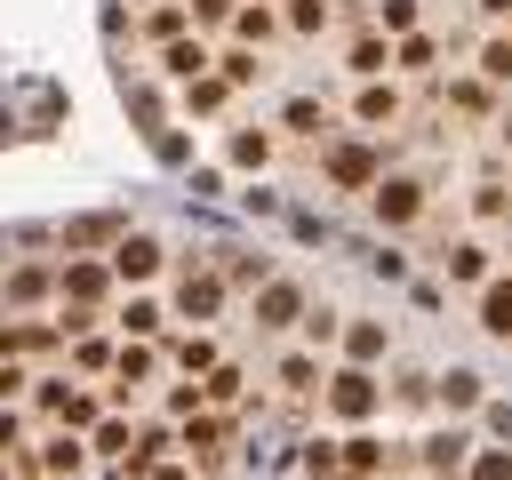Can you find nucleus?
<instances>
[{"label":"nucleus","mask_w":512,"mask_h":480,"mask_svg":"<svg viewBox=\"0 0 512 480\" xmlns=\"http://www.w3.org/2000/svg\"><path fill=\"white\" fill-rule=\"evenodd\" d=\"M320 416H336V424H376V416H384V384H376V368L336 360L328 384H320Z\"/></svg>","instance_id":"nucleus-1"},{"label":"nucleus","mask_w":512,"mask_h":480,"mask_svg":"<svg viewBox=\"0 0 512 480\" xmlns=\"http://www.w3.org/2000/svg\"><path fill=\"white\" fill-rule=\"evenodd\" d=\"M232 304V280L208 264V248H192L184 256V272H176V320H192V328H208L216 312Z\"/></svg>","instance_id":"nucleus-2"},{"label":"nucleus","mask_w":512,"mask_h":480,"mask_svg":"<svg viewBox=\"0 0 512 480\" xmlns=\"http://www.w3.org/2000/svg\"><path fill=\"white\" fill-rule=\"evenodd\" d=\"M320 176H328L336 192H376V184H384V144L344 136V144H328V152H320Z\"/></svg>","instance_id":"nucleus-3"},{"label":"nucleus","mask_w":512,"mask_h":480,"mask_svg":"<svg viewBox=\"0 0 512 480\" xmlns=\"http://www.w3.org/2000/svg\"><path fill=\"white\" fill-rule=\"evenodd\" d=\"M472 448H480V424H464V416H448L440 432H424V440H416V472H440V480H464V464H472Z\"/></svg>","instance_id":"nucleus-4"},{"label":"nucleus","mask_w":512,"mask_h":480,"mask_svg":"<svg viewBox=\"0 0 512 480\" xmlns=\"http://www.w3.org/2000/svg\"><path fill=\"white\" fill-rule=\"evenodd\" d=\"M176 456H192V472H216V464L232 456V416H224V408L184 416V424H176Z\"/></svg>","instance_id":"nucleus-5"},{"label":"nucleus","mask_w":512,"mask_h":480,"mask_svg":"<svg viewBox=\"0 0 512 480\" xmlns=\"http://www.w3.org/2000/svg\"><path fill=\"white\" fill-rule=\"evenodd\" d=\"M112 296V256H56V304L96 312Z\"/></svg>","instance_id":"nucleus-6"},{"label":"nucleus","mask_w":512,"mask_h":480,"mask_svg":"<svg viewBox=\"0 0 512 480\" xmlns=\"http://www.w3.org/2000/svg\"><path fill=\"white\" fill-rule=\"evenodd\" d=\"M128 232V216L120 208H96V216H72V224H56V248L64 256H112V240Z\"/></svg>","instance_id":"nucleus-7"},{"label":"nucleus","mask_w":512,"mask_h":480,"mask_svg":"<svg viewBox=\"0 0 512 480\" xmlns=\"http://www.w3.org/2000/svg\"><path fill=\"white\" fill-rule=\"evenodd\" d=\"M160 264H168V248H160V232H136V224H128V232L112 240V280H128V288H144V280H152Z\"/></svg>","instance_id":"nucleus-8"},{"label":"nucleus","mask_w":512,"mask_h":480,"mask_svg":"<svg viewBox=\"0 0 512 480\" xmlns=\"http://www.w3.org/2000/svg\"><path fill=\"white\" fill-rule=\"evenodd\" d=\"M432 408L472 424V416L488 408V376H480V368H440V376H432Z\"/></svg>","instance_id":"nucleus-9"},{"label":"nucleus","mask_w":512,"mask_h":480,"mask_svg":"<svg viewBox=\"0 0 512 480\" xmlns=\"http://www.w3.org/2000/svg\"><path fill=\"white\" fill-rule=\"evenodd\" d=\"M368 216H376L384 232H400V224H416V216H424V184H416V176H384V184L368 192Z\"/></svg>","instance_id":"nucleus-10"},{"label":"nucleus","mask_w":512,"mask_h":480,"mask_svg":"<svg viewBox=\"0 0 512 480\" xmlns=\"http://www.w3.org/2000/svg\"><path fill=\"white\" fill-rule=\"evenodd\" d=\"M48 296H56V264H48V256H24V264H8V272H0V304H8V312L48 304Z\"/></svg>","instance_id":"nucleus-11"},{"label":"nucleus","mask_w":512,"mask_h":480,"mask_svg":"<svg viewBox=\"0 0 512 480\" xmlns=\"http://www.w3.org/2000/svg\"><path fill=\"white\" fill-rule=\"evenodd\" d=\"M248 312H256V328H296L304 320V288L288 272H272L264 288H248Z\"/></svg>","instance_id":"nucleus-12"},{"label":"nucleus","mask_w":512,"mask_h":480,"mask_svg":"<svg viewBox=\"0 0 512 480\" xmlns=\"http://www.w3.org/2000/svg\"><path fill=\"white\" fill-rule=\"evenodd\" d=\"M488 272H496L488 240H472V232H464V240H448V248H440V280H448V288H480Z\"/></svg>","instance_id":"nucleus-13"},{"label":"nucleus","mask_w":512,"mask_h":480,"mask_svg":"<svg viewBox=\"0 0 512 480\" xmlns=\"http://www.w3.org/2000/svg\"><path fill=\"white\" fill-rule=\"evenodd\" d=\"M40 464H48V480H80V472L96 464V448H88V432H64V424H48V440H40Z\"/></svg>","instance_id":"nucleus-14"},{"label":"nucleus","mask_w":512,"mask_h":480,"mask_svg":"<svg viewBox=\"0 0 512 480\" xmlns=\"http://www.w3.org/2000/svg\"><path fill=\"white\" fill-rule=\"evenodd\" d=\"M112 360H120V336H96V328H80V336H64V368L72 376H112Z\"/></svg>","instance_id":"nucleus-15"},{"label":"nucleus","mask_w":512,"mask_h":480,"mask_svg":"<svg viewBox=\"0 0 512 480\" xmlns=\"http://www.w3.org/2000/svg\"><path fill=\"white\" fill-rule=\"evenodd\" d=\"M272 384H280L288 400H320L328 368H320V352H304V344H296V352H280V360H272Z\"/></svg>","instance_id":"nucleus-16"},{"label":"nucleus","mask_w":512,"mask_h":480,"mask_svg":"<svg viewBox=\"0 0 512 480\" xmlns=\"http://www.w3.org/2000/svg\"><path fill=\"white\" fill-rule=\"evenodd\" d=\"M160 360H168L160 344H136V336H120V360H112V376H104V384H128V392H144V384L160 376Z\"/></svg>","instance_id":"nucleus-17"},{"label":"nucleus","mask_w":512,"mask_h":480,"mask_svg":"<svg viewBox=\"0 0 512 480\" xmlns=\"http://www.w3.org/2000/svg\"><path fill=\"white\" fill-rule=\"evenodd\" d=\"M480 336L512 344V272H488L480 280Z\"/></svg>","instance_id":"nucleus-18"},{"label":"nucleus","mask_w":512,"mask_h":480,"mask_svg":"<svg viewBox=\"0 0 512 480\" xmlns=\"http://www.w3.org/2000/svg\"><path fill=\"white\" fill-rule=\"evenodd\" d=\"M152 72L184 88V80H200V72H216V56H208V48H200V40L184 32V40H168V48H160V64H152Z\"/></svg>","instance_id":"nucleus-19"},{"label":"nucleus","mask_w":512,"mask_h":480,"mask_svg":"<svg viewBox=\"0 0 512 480\" xmlns=\"http://www.w3.org/2000/svg\"><path fill=\"white\" fill-rule=\"evenodd\" d=\"M344 72H352V80H384V72H392V40H384L376 24H368V32H352V48H344Z\"/></svg>","instance_id":"nucleus-20"},{"label":"nucleus","mask_w":512,"mask_h":480,"mask_svg":"<svg viewBox=\"0 0 512 480\" xmlns=\"http://www.w3.org/2000/svg\"><path fill=\"white\" fill-rule=\"evenodd\" d=\"M208 264H216L232 288H264V280H272V256H264V248H208Z\"/></svg>","instance_id":"nucleus-21"},{"label":"nucleus","mask_w":512,"mask_h":480,"mask_svg":"<svg viewBox=\"0 0 512 480\" xmlns=\"http://www.w3.org/2000/svg\"><path fill=\"white\" fill-rule=\"evenodd\" d=\"M336 352H344V360H360V368H376V360L392 352V328H384V320H344Z\"/></svg>","instance_id":"nucleus-22"},{"label":"nucleus","mask_w":512,"mask_h":480,"mask_svg":"<svg viewBox=\"0 0 512 480\" xmlns=\"http://www.w3.org/2000/svg\"><path fill=\"white\" fill-rule=\"evenodd\" d=\"M160 352H168V368H176V376H208V368H216V360H224V352H216V336H208V328H192V336H168V344H160Z\"/></svg>","instance_id":"nucleus-23"},{"label":"nucleus","mask_w":512,"mask_h":480,"mask_svg":"<svg viewBox=\"0 0 512 480\" xmlns=\"http://www.w3.org/2000/svg\"><path fill=\"white\" fill-rule=\"evenodd\" d=\"M352 120H360V128H392V120H400V88H392V80H360Z\"/></svg>","instance_id":"nucleus-24"},{"label":"nucleus","mask_w":512,"mask_h":480,"mask_svg":"<svg viewBox=\"0 0 512 480\" xmlns=\"http://www.w3.org/2000/svg\"><path fill=\"white\" fill-rule=\"evenodd\" d=\"M120 336L160 344V336H168V304H160V296H128V304H120Z\"/></svg>","instance_id":"nucleus-25"},{"label":"nucleus","mask_w":512,"mask_h":480,"mask_svg":"<svg viewBox=\"0 0 512 480\" xmlns=\"http://www.w3.org/2000/svg\"><path fill=\"white\" fill-rule=\"evenodd\" d=\"M280 136H312V144H320V136H328V104H320V96H288V104H280Z\"/></svg>","instance_id":"nucleus-26"},{"label":"nucleus","mask_w":512,"mask_h":480,"mask_svg":"<svg viewBox=\"0 0 512 480\" xmlns=\"http://www.w3.org/2000/svg\"><path fill=\"white\" fill-rule=\"evenodd\" d=\"M264 160H272V128H232L224 136V168H256L264 176Z\"/></svg>","instance_id":"nucleus-27"},{"label":"nucleus","mask_w":512,"mask_h":480,"mask_svg":"<svg viewBox=\"0 0 512 480\" xmlns=\"http://www.w3.org/2000/svg\"><path fill=\"white\" fill-rule=\"evenodd\" d=\"M200 384H208V408H248V368L240 360H216Z\"/></svg>","instance_id":"nucleus-28"},{"label":"nucleus","mask_w":512,"mask_h":480,"mask_svg":"<svg viewBox=\"0 0 512 480\" xmlns=\"http://www.w3.org/2000/svg\"><path fill=\"white\" fill-rule=\"evenodd\" d=\"M184 32H192V8H184V0H152V8H144V40L168 48V40H184Z\"/></svg>","instance_id":"nucleus-29"},{"label":"nucleus","mask_w":512,"mask_h":480,"mask_svg":"<svg viewBox=\"0 0 512 480\" xmlns=\"http://www.w3.org/2000/svg\"><path fill=\"white\" fill-rule=\"evenodd\" d=\"M280 32H288V24H280L264 0H256V8H232V40H240V48H264V40H280Z\"/></svg>","instance_id":"nucleus-30"},{"label":"nucleus","mask_w":512,"mask_h":480,"mask_svg":"<svg viewBox=\"0 0 512 480\" xmlns=\"http://www.w3.org/2000/svg\"><path fill=\"white\" fill-rule=\"evenodd\" d=\"M296 464H304V480H344V440H328V432H312Z\"/></svg>","instance_id":"nucleus-31"},{"label":"nucleus","mask_w":512,"mask_h":480,"mask_svg":"<svg viewBox=\"0 0 512 480\" xmlns=\"http://www.w3.org/2000/svg\"><path fill=\"white\" fill-rule=\"evenodd\" d=\"M472 72H480L488 88H512V32H488L480 56H472Z\"/></svg>","instance_id":"nucleus-32"},{"label":"nucleus","mask_w":512,"mask_h":480,"mask_svg":"<svg viewBox=\"0 0 512 480\" xmlns=\"http://www.w3.org/2000/svg\"><path fill=\"white\" fill-rule=\"evenodd\" d=\"M304 352H336V336H344V312H328V304H304Z\"/></svg>","instance_id":"nucleus-33"},{"label":"nucleus","mask_w":512,"mask_h":480,"mask_svg":"<svg viewBox=\"0 0 512 480\" xmlns=\"http://www.w3.org/2000/svg\"><path fill=\"white\" fill-rule=\"evenodd\" d=\"M88 448H96V456H104V464H120V456H128V448H136V424H128V416H104V424H96V432H88Z\"/></svg>","instance_id":"nucleus-34"},{"label":"nucleus","mask_w":512,"mask_h":480,"mask_svg":"<svg viewBox=\"0 0 512 480\" xmlns=\"http://www.w3.org/2000/svg\"><path fill=\"white\" fill-rule=\"evenodd\" d=\"M376 32H384V40L424 32V0H376Z\"/></svg>","instance_id":"nucleus-35"},{"label":"nucleus","mask_w":512,"mask_h":480,"mask_svg":"<svg viewBox=\"0 0 512 480\" xmlns=\"http://www.w3.org/2000/svg\"><path fill=\"white\" fill-rule=\"evenodd\" d=\"M432 56H440L432 32H400V40H392V72H432Z\"/></svg>","instance_id":"nucleus-36"},{"label":"nucleus","mask_w":512,"mask_h":480,"mask_svg":"<svg viewBox=\"0 0 512 480\" xmlns=\"http://www.w3.org/2000/svg\"><path fill=\"white\" fill-rule=\"evenodd\" d=\"M224 96H232V80H224V72H200V80H184V112H224Z\"/></svg>","instance_id":"nucleus-37"},{"label":"nucleus","mask_w":512,"mask_h":480,"mask_svg":"<svg viewBox=\"0 0 512 480\" xmlns=\"http://www.w3.org/2000/svg\"><path fill=\"white\" fill-rule=\"evenodd\" d=\"M64 392H72V368H64V376H32V424H56Z\"/></svg>","instance_id":"nucleus-38"},{"label":"nucleus","mask_w":512,"mask_h":480,"mask_svg":"<svg viewBox=\"0 0 512 480\" xmlns=\"http://www.w3.org/2000/svg\"><path fill=\"white\" fill-rule=\"evenodd\" d=\"M384 400H392V408H432V368H400Z\"/></svg>","instance_id":"nucleus-39"},{"label":"nucleus","mask_w":512,"mask_h":480,"mask_svg":"<svg viewBox=\"0 0 512 480\" xmlns=\"http://www.w3.org/2000/svg\"><path fill=\"white\" fill-rule=\"evenodd\" d=\"M160 408H168V416L184 424V416H200V408H208V384H200V376H176V384L160 392Z\"/></svg>","instance_id":"nucleus-40"},{"label":"nucleus","mask_w":512,"mask_h":480,"mask_svg":"<svg viewBox=\"0 0 512 480\" xmlns=\"http://www.w3.org/2000/svg\"><path fill=\"white\" fill-rule=\"evenodd\" d=\"M472 216H480V224H512V192H504L496 176H480V184H472Z\"/></svg>","instance_id":"nucleus-41"},{"label":"nucleus","mask_w":512,"mask_h":480,"mask_svg":"<svg viewBox=\"0 0 512 480\" xmlns=\"http://www.w3.org/2000/svg\"><path fill=\"white\" fill-rule=\"evenodd\" d=\"M328 16H336L328 0H288V8H280V24H288L296 40H312V32H328Z\"/></svg>","instance_id":"nucleus-42"},{"label":"nucleus","mask_w":512,"mask_h":480,"mask_svg":"<svg viewBox=\"0 0 512 480\" xmlns=\"http://www.w3.org/2000/svg\"><path fill=\"white\" fill-rule=\"evenodd\" d=\"M464 480H512V448L504 440H480L472 464H464Z\"/></svg>","instance_id":"nucleus-43"},{"label":"nucleus","mask_w":512,"mask_h":480,"mask_svg":"<svg viewBox=\"0 0 512 480\" xmlns=\"http://www.w3.org/2000/svg\"><path fill=\"white\" fill-rule=\"evenodd\" d=\"M216 72H224L232 88H256V80H264V56H256V48H224V56H216Z\"/></svg>","instance_id":"nucleus-44"},{"label":"nucleus","mask_w":512,"mask_h":480,"mask_svg":"<svg viewBox=\"0 0 512 480\" xmlns=\"http://www.w3.org/2000/svg\"><path fill=\"white\" fill-rule=\"evenodd\" d=\"M448 104H456V112H496V88L472 72V80H448Z\"/></svg>","instance_id":"nucleus-45"},{"label":"nucleus","mask_w":512,"mask_h":480,"mask_svg":"<svg viewBox=\"0 0 512 480\" xmlns=\"http://www.w3.org/2000/svg\"><path fill=\"white\" fill-rule=\"evenodd\" d=\"M184 192L192 200H224V168L216 160H184Z\"/></svg>","instance_id":"nucleus-46"},{"label":"nucleus","mask_w":512,"mask_h":480,"mask_svg":"<svg viewBox=\"0 0 512 480\" xmlns=\"http://www.w3.org/2000/svg\"><path fill=\"white\" fill-rule=\"evenodd\" d=\"M480 440H504L512 448V400H488L480 408Z\"/></svg>","instance_id":"nucleus-47"},{"label":"nucleus","mask_w":512,"mask_h":480,"mask_svg":"<svg viewBox=\"0 0 512 480\" xmlns=\"http://www.w3.org/2000/svg\"><path fill=\"white\" fill-rule=\"evenodd\" d=\"M240 208H248V216H280V192H272V184H240Z\"/></svg>","instance_id":"nucleus-48"},{"label":"nucleus","mask_w":512,"mask_h":480,"mask_svg":"<svg viewBox=\"0 0 512 480\" xmlns=\"http://www.w3.org/2000/svg\"><path fill=\"white\" fill-rule=\"evenodd\" d=\"M368 272H376V280H392V288H400V280H408V256H400V248H376V256H368Z\"/></svg>","instance_id":"nucleus-49"},{"label":"nucleus","mask_w":512,"mask_h":480,"mask_svg":"<svg viewBox=\"0 0 512 480\" xmlns=\"http://www.w3.org/2000/svg\"><path fill=\"white\" fill-rule=\"evenodd\" d=\"M32 392V368L24 360H0V400H24Z\"/></svg>","instance_id":"nucleus-50"},{"label":"nucleus","mask_w":512,"mask_h":480,"mask_svg":"<svg viewBox=\"0 0 512 480\" xmlns=\"http://www.w3.org/2000/svg\"><path fill=\"white\" fill-rule=\"evenodd\" d=\"M24 424H32V416H16V408H0V456H16V448H24Z\"/></svg>","instance_id":"nucleus-51"},{"label":"nucleus","mask_w":512,"mask_h":480,"mask_svg":"<svg viewBox=\"0 0 512 480\" xmlns=\"http://www.w3.org/2000/svg\"><path fill=\"white\" fill-rule=\"evenodd\" d=\"M288 232H296V240H328V216H312V208H296V216H288Z\"/></svg>","instance_id":"nucleus-52"},{"label":"nucleus","mask_w":512,"mask_h":480,"mask_svg":"<svg viewBox=\"0 0 512 480\" xmlns=\"http://www.w3.org/2000/svg\"><path fill=\"white\" fill-rule=\"evenodd\" d=\"M440 296H448L440 280H408V304H416V312H440Z\"/></svg>","instance_id":"nucleus-53"},{"label":"nucleus","mask_w":512,"mask_h":480,"mask_svg":"<svg viewBox=\"0 0 512 480\" xmlns=\"http://www.w3.org/2000/svg\"><path fill=\"white\" fill-rule=\"evenodd\" d=\"M192 24H232V0H192Z\"/></svg>","instance_id":"nucleus-54"},{"label":"nucleus","mask_w":512,"mask_h":480,"mask_svg":"<svg viewBox=\"0 0 512 480\" xmlns=\"http://www.w3.org/2000/svg\"><path fill=\"white\" fill-rule=\"evenodd\" d=\"M472 8H480L488 24H512V0H472Z\"/></svg>","instance_id":"nucleus-55"},{"label":"nucleus","mask_w":512,"mask_h":480,"mask_svg":"<svg viewBox=\"0 0 512 480\" xmlns=\"http://www.w3.org/2000/svg\"><path fill=\"white\" fill-rule=\"evenodd\" d=\"M0 480H16V472H8V456H0Z\"/></svg>","instance_id":"nucleus-56"},{"label":"nucleus","mask_w":512,"mask_h":480,"mask_svg":"<svg viewBox=\"0 0 512 480\" xmlns=\"http://www.w3.org/2000/svg\"><path fill=\"white\" fill-rule=\"evenodd\" d=\"M424 480H440V472H424Z\"/></svg>","instance_id":"nucleus-57"}]
</instances>
